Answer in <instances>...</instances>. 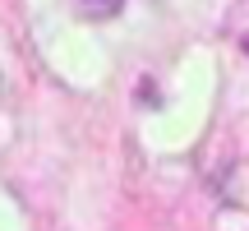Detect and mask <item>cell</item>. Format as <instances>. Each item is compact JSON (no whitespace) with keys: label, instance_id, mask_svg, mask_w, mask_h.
Returning a JSON list of instances; mask_svg holds the SVG:
<instances>
[]
</instances>
